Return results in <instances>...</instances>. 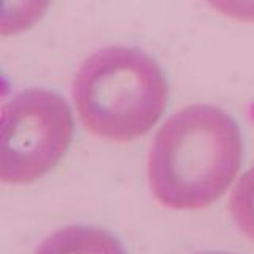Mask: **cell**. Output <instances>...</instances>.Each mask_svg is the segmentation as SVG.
Returning a JSON list of instances; mask_svg holds the SVG:
<instances>
[{"mask_svg":"<svg viewBox=\"0 0 254 254\" xmlns=\"http://www.w3.org/2000/svg\"><path fill=\"white\" fill-rule=\"evenodd\" d=\"M71 95L84 129L127 143L148 133L169 105L170 87L159 64L130 46H108L78 68Z\"/></svg>","mask_w":254,"mask_h":254,"instance_id":"cell-2","label":"cell"},{"mask_svg":"<svg viewBox=\"0 0 254 254\" xmlns=\"http://www.w3.org/2000/svg\"><path fill=\"white\" fill-rule=\"evenodd\" d=\"M0 180L30 185L50 173L65 156L75 135L67 100L48 89H26L2 110Z\"/></svg>","mask_w":254,"mask_h":254,"instance_id":"cell-3","label":"cell"},{"mask_svg":"<svg viewBox=\"0 0 254 254\" xmlns=\"http://www.w3.org/2000/svg\"><path fill=\"white\" fill-rule=\"evenodd\" d=\"M200 254H229V253H200Z\"/></svg>","mask_w":254,"mask_h":254,"instance_id":"cell-8","label":"cell"},{"mask_svg":"<svg viewBox=\"0 0 254 254\" xmlns=\"http://www.w3.org/2000/svg\"><path fill=\"white\" fill-rule=\"evenodd\" d=\"M35 254H127L115 235L92 226H68L51 234Z\"/></svg>","mask_w":254,"mask_h":254,"instance_id":"cell-4","label":"cell"},{"mask_svg":"<svg viewBox=\"0 0 254 254\" xmlns=\"http://www.w3.org/2000/svg\"><path fill=\"white\" fill-rule=\"evenodd\" d=\"M243 161L235 119L213 105H190L157 130L148 157L151 192L172 210H200L232 185Z\"/></svg>","mask_w":254,"mask_h":254,"instance_id":"cell-1","label":"cell"},{"mask_svg":"<svg viewBox=\"0 0 254 254\" xmlns=\"http://www.w3.org/2000/svg\"><path fill=\"white\" fill-rule=\"evenodd\" d=\"M229 210L240 232L254 243V165L234 186Z\"/></svg>","mask_w":254,"mask_h":254,"instance_id":"cell-6","label":"cell"},{"mask_svg":"<svg viewBox=\"0 0 254 254\" xmlns=\"http://www.w3.org/2000/svg\"><path fill=\"white\" fill-rule=\"evenodd\" d=\"M50 5L51 0H2V35H18L29 30L43 18Z\"/></svg>","mask_w":254,"mask_h":254,"instance_id":"cell-5","label":"cell"},{"mask_svg":"<svg viewBox=\"0 0 254 254\" xmlns=\"http://www.w3.org/2000/svg\"><path fill=\"white\" fill-rule=\"evenodd\" d=\"M222 16L240 22H254V0H206Z\"/></svg>","mask_w":254,"mask_h":254,"instance_id":"cell-7","label":"cell"}]
</instances>
